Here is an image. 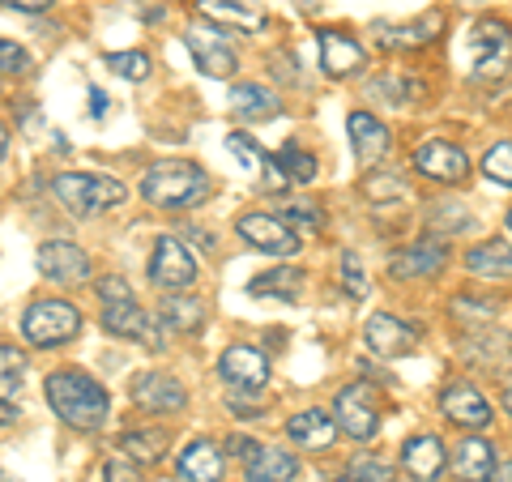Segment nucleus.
Here are the masks:
<instances>
[{
	"instance_id": "1",
	"label": "nucleus",
	"mask_w": 512,
	"mask_h": 482,
	"mask_svg": "<svg viewBox=\"0 0 512 482\" xmlns=\"http://www.w3.org/2000/svg\"><path fill=\"white\" fill-rule=\"evenodd\" d=\"M47 393V406L56 410V419L73 431H99L107 423V389L94 376L86 372H73V367H64V372H52L43 384Z\"/></svg>"
},
{
	"instance_id": "2",
	"label": "nucleus",
	"mask_w": 512,
	"mask_h": 482,
	"mask_svg": "<svg viewBox=\"0 0 512 482\" xmlns=\"http://www.w3.org/2000/svg\"><path fill=\"white\" fill-rule=\"evenodd\" d=\"M141 197L158 210H184L210 197V180L197 163H158L141 175Z\"/></svg>"
},
{
	"instance_id": "3",
	"label": "nucleus",
	"mask_w": 512,
	"mask_h": 482,
	"mask_svg": "<svg viewBox=\"0 0 512 482\" xmlns=\"http://www.w3.org/2000/svg\"><path fill=\"white\" fill-rule=\"evenodd\" d=\"M52 192L60 197V205L77 218H94L124 205V184L111 180V175H94V171H64L52 180Z\"/></svg>"
},
{
	"instance_id": "4",
	"label": "nucleus",
	"mask_w": 512,
	"mask_h": 482,
	"mask_svg": "<svg viewBox=\"0 0 512 482\" xmlns=\"http://www.w3.org/2000/svg\"><path fill=\"white\" fill-rule=\"evenodd\" d=\"M77 329H82V312L69 299H39L22 316V337L30 346H60L77 337Z\"/></svg>"
},
{
	"instance_id": "5",
	"label": "nucleus",
	"mask_w": 512,
	"mask_h": 482,
	"mask_svg": "<svg viewBox=\"0 0 512 482\" xmlns=\"http://www.w3.org/2000/svg\"><path fill=\"white\" fill-rule=\"evenodd\" d=\"M466 56H470V73L478 82H495L512 69V30L504 22H478L470 30V43H466Z\"/></svg>"
},
{
	"instance_id": "6",
	"label": "nucleus",
	"mask_w": 512,
	"mask_h": 482,
	"mask_svg": "<svg viewBox=\"0 0 512 482\" xmlns=\"http://www.w3.org/2000/svg\"><path fill=\"white\" fill-rule=\"evenodd\" d=\"M333 419L346 431L350 440H372L380 431V406H376V389L367 380H355L333 397Z\"/></svg>"
},
{
	"instance_id": "7",
	"label": "nucleus",
	"mask_w": 512,
	"mask_h": 482,
	"mask_svg": "<svg viewBox=\"0 0 512 482\" xmlns=\"http://www.w3.org/2000/svg\"><path fill=\"white\" fill-rule=\"evenodd\" d=\"M103 329H107V333H116V337H128V342L154 346V350H163V346H167V320H163V316H154L150 308H141V303H133V299L107 303Z\"/></svg>"
},
{
	"instance_id": "8",
	"label": "nucleus",
	"mask_w": 512,
	"mask_h": 482,
	"mask_svg": "<svg viewBox=\"0 0 512 482\" xmlns=\"http://www.w3.org/2000/svg\"><path fill=\"white\" fill-rule=\"evenodd\" d=\"M184 47L192 52V60H197V69L205 77H231L235 73V52H231V43H227V35H222L218 26L192 22L184 30Z\"/></svg>"
},
{
	"instance_id": "9",
	"label": "nucleus",
	"mask_w": 512,
	"mask_h": 482,
	"mask_svg": "<svg viewBox=\"0 0 512 482\" xmlns=\"http://www.w3.org/2000/svg\"><path fill=\"white\" fill-rule=\"evenodd\" d=\"M235 231L248 239L256 252H269V256H295L303 235L291 227L286 218H274V214H244L235 222Z\"/></svg>"
},
{
	"instance_id": "10",
	"label": "nucleus",
	"mask_w": 512,
	"mask_h": 482,
	"mask_svg": "<svg viewBox=\"0 0 512 482\" xmlns=\"http://www.w3.org/2000/svg\"><path fill=\"white\" fill-rule=\"evenodd\" d=\"M150 282L163 286V291H188V286L197 282V261H192V252H188L175 235H163V239L154 244Z\"/></svg>"
},
{
	"instance_id": "11",
	"label": "nucleus",
	"mask_w": 512,
	"mask_h": 482,
	"mask_svg": "<svg viewBox=\"0 0 512 482\" xmlns=\"http://www.w3.org/2000/svg\"><path fill=\"white\" fill-rule=\"evenodd\" d=\"M414 167H419L427 180H440V184H461L470 175V158L453 141H423L414 150Z\"/></svg>"
},
{
	"instance_id": "12",
	"label": "nucleus",
	"mask_w": 512,
	"mask_h": 482,
	"mask_svg": "<svg viewBox=\"0 0 512 482\" xmlns=\"http://www.w3.org/2000/svg\"><path fill=\"white\" fill-rule=\"evenodd\" d=\"M363 342L380 359H402V355H410V350L419 346V333H414L406 320H397L389 312H376L372 320H367V329H363Z\"/></svg>"
},
{
	"instance_id": "13",
	"label": "nucleus",
	"mask_w": 512,
	"mask_h": 482,
	"mask_svg": "<svg viewBox=\"0 0 512 482\" xmlns=\"http://www.w3.org/2000/svg\"><path fill=\"white\" fill-rule=\"evenodd\" d=\"M218 372H222V380H227L231 389L256 393L269 380V359L256 346H227L222 350V359H218Z\"/></svg>"
},
{
	"instance_id": "14",
	"label": "nucleus",
	"mask_w": 512,
	"mask_h": 482,
	"mask_svg": "<svg viewBox=\"0 0 512 482\" xmlns=\"http://www.w3.org/2000/svg\"><path fill=\"white\" fill-rule=\"evenodd\" d=\"M133 401L141 410H154V414H175V410H184V384L167 376V372H141L133 380Z\"/></svg>"
},
{
	"instance_id": "15",
	"label": "nucleus",
	"mask_w": 512,
	"mask_h": 482,
	"mask_svg": "<svg viewBox=\"0 0 512 482\" xmlns=\"http://www.w3.org/2000/svg\"><path fill=\"white\" fill-rule=\"evenodd\" d=\"M39 273L43 278H52V282H86V273H90V261H86V252L69 244V239H47V244L39 248Z\"/></svg>"
},
{
	"instance_id": "16",
	"label": "nucleus",
	"mask_w": 512,
	"mask_h": 482,
	"mask_svg": "<svg viewBox=\"0 0 512 482\" xmlns=\"http://www.w3.org/2000/svg\"><path fill=\"white\" fill-rule=\"evenodd\" d=\"M227 150H231V158H235V163L244 167V171L261 175V184H265L269 192H278V188L291 184V171H286L282 163H274V158H269L261 146H256L248 133H231V137H227Z\"/></svg>"
},
{
	"instance_id": "17",
	"label": "nucleus",
	"mask_w": 512,
	"mask_h": 482,
	"mask_svg": "<svg viewBox=\"0 0 512 482\" xmlns=\"http://www.w3.org/2000/svg\"><path fill=\"white\" fill-rule=\"evenodd\" d=\"M448 265V248L440 239H419V244H410L402 252L389 256V269L397 278H436V273Z\"/></svg>"
},
{
	"instance_id": "18",
	"label": "nucleus",
	"mask_w": 512,
	"mask_h": 482,
	"mask_svg": "<svg viewBox=\"0 0 512 482\" xmlns=\"http://www.w3.org/2000/svg\"><path fill=\"white\" fill-rule=\"evenodd\" d=\"M440 410H444L457 427H487V423H491V406H487V397L478 393L474 384H466V380L448 384V389L440 393Z\"/></svg>"
},
{
	"instance_id": "19",
	"label": "nucleus",
	"mask_w": 512,
	"mask_h": 482,
	"mask_svg": "<svg viewBox=\"0 0 512 482\" xmlns=\"http://www.w3.org/2000/svg\"><path fill=\"white\" fill-rule=\"evenodd\" d=\"M316 43H320V69H325L329 77H350V73H359L363 60H367V52L359 47V39L342 35V30H320Z\"/></svg>"
},
{
	"instance_id": "20",
	"label": "nucleus",
	"mask_w": 512,
	"mask_h": 482,
	"mask_svg": "<svg viewBox=\"0 0 512 482\" xmlns=\"http://www.w3.org/2000/svg\"><path fill=\"white\" fill-rule=\"evenodd\" d=\"M286 436H291L299 448H308V453H325L338 440V419H333L329 410H299L291 423H286Z\"/></svg>"
},
{
	"instance_id": "21",
	"label": "nucleus",
	"mask_w": 512,
	"mask_h": 482,
	"mask_svg": "<svg viewBox=\"0 0 512 482\" xmlns=\"http://www.w3.org/2000/svg\"><path fill=\"white\" fill-rule=\"evenodd\" d=\"M346 128H350V146H355L363 167H372L376 158L389 150V128H384L372 111H355V116L346 120Z\"/></svg>"
},
{
	"instance_id": "22",
	"label": "nucleus",
	"mask_w": 512,
	"mask_h": 482,
	"mask_svg": "<svg viewBox=\"0 0 512 482\" xmlns=\"http://www.w3.org/2000/svg\"><path fill=\"white\" fill-rule=\"evenodd\" d=\"M222 474H227V457H222L210 440H192L180 453L184 482H222Z\"/></svg>"
},
{
	"instance_id": "23",
	"label": "nucleus",
	"mask_w": 512,
	"mask_h": 482,
	"mask_svg": "<svg viewBox=\"0 0 512 482\" xmlns=\"http://www.w3.org/2000/svg\"><path fill=\"white\" fill-rule=\"evenodd\" d=\"M402 465H406V470L419 478V482L440 478V470L448 465L444 444H440L436 436H414V440H406V448H402Z\"/></svg>"
},
{
	"instance_id": "24",
	"label": "nucleus",
	"mask_w": 512,
	"mask_h": 482,
	"mask_svg": "<svg viewBox=\"0 0 512 482\" xmlns=\"http://www.w3.org/2000/svg\"><path fill=\"white\" fill-rule=\"evenodd\" d=\"M491 470H495V453H491L487 440L470 436L453 448V474L461 482H483V478H491Z\"/></svg>"
},
{
	"instance_id": "25",
	"label": "nucleus",
	"mask_w": 512,
	"mask_h": 482,
	"mask_svg": "<svg viewBox=\"0 0 512 482\" xmlns=\"http://www.w3.org/2000/svg\"><path fill=\"white\" fill-rule=\"evenodd\" d=\"M299 474V461L286 448H256V457H248V482H291Z\"/></svg>"
},
{
	"instance_id": "26",
	"label": "nucleus",
	"mask_w": 512,
	"mask_h": 482,
	"mask_svg": "<svg viewBox=\"0 0 512 482\" xmlns=\"http://www.w3.org/2000/svg\"><path fill=\"white\" fill-rule=\"evenodd\" d=\"M231 111L239 120H274L278 111H282V103H278V94L274 90H265V86H235L231 90Z\"/></svg>"
},
{
	"instance_id": "27",
	"label": "nucleus",
	"mask_w": 512,
	"mask_h": 482,
	"mask_svg": "<svg viewBox=\"0 0 512 482\" xmlns=\"http://www.w3.org/2000/svg\"><path fill=\"white\" fill-rule=\"evenodd\" d=\"M201 13L218 26H235V30H261L265 26V13L256 5H244V0H205Z\"/></svg>"
},
{
	"instance_id": "28",
	"label": "nucleus",
	"mask_w": 512,
	"mask_h": 482,
	"mask_svg": "<svg viewBox=\"0 0 512 482\" xmlns=\"http://www.w3.org/2000/svg\"><path fill=\"white\" fill-rule=\"evenodd\" d=\"M466 269L478 273V278H512V244H504V239L478 244L466 256Z\"/></svg>"
},
{
	"instance_id": "29",
	"label": "nucleus",
	"mask_w": 512,
	"mask_h": 482,
	"mask_svg": "<svg viewBox=\"0 0 512 482\" xmlns=\"http://www.w3.org/2000/svg\"><path fill=\"white\" fill-rule=\"evenodd\" d=\"M158 316H163L167 329H175V333H197L205 325V308L197 299L180 295V291H171L163 303H158Z\"/></svg>"
},
{
	"instance_id": "30",
	"label": "nucleus",
	"mask_w": 512,
	"mask_h": 482,
	"mask_svg": "<svg viewBox=\"0 0 512 482\" xmlns=\"http://www.w3.org/2000/svg\"><path fill=\"white\" fill-rule=\"evenodd\" d=\"M440 26H444V13H427V18L419 22H410V26H393V30H384L380 43L384 47H423L440 35Z\"/></svg>"
},
{
	"instance_id": "31",
	"label": "nucleus",
	"mask_w": 512,
	"mask_h": 482,
	"mask_svg": "<svg viewBox=\"0 0 512 482\" xmlns=\"http://www.w3.org/2000/svg\"><path fill=\"white\" fill-rule=\"evenodd\" d=\"M120 453L128 461H141V465H150V461H163L167 453V431H124L120 436Z\"/></svg>"
},
{
	"instance_id": "32",
	"label": "nucleus",
	"mask_w": 512,
	"mask_h": 482,
	"mask_svg": "<svg viewBox=\"0 0 512 482\" xmlns=\"http://www.w3.org/2000/svg\"><path fill=\"white\" fill-rule=\"evenodd\" d=\"M303 291V269H269L261 278L248 282V295L265 299V295H278V299H295Z\"/></svg>"
},
{
	"instance_id": "33",
	"label": "nucleus",
	"mask_w": 512,
	"mask_h": 482,
	"mask_svg": "<svg viewBox=\"0 0 512 482\" xmlns=\"http://www.w3.org/2000/svg\"><path fill=\"white\" fill-rule=\"evenodd\" d=\"M483 171H487L491 184L512 188V141H500V146H491L483 154Z\"/></svg>"
},
{
	"instance_id": "34",
	"label": "nucleus",
	"mask_w": 512,
	"mask_h": 482,
	"mask_svg": "<svg viewBox=\"0 0 512 482\" xmlns=\"http://www.w3.org/2000/svg\"><path fill=\"white\" fill-rule=\"evenodd\" d=\"M107 69L116 77H128V82H146L150 77V56L146 52H116V56H107Z\"/></svg>"
},
{
	"instance_id": "35",
	"label": "nucleus",
	"mask_w": 512,
	"mask_h": 482,
	"mask_svg": "<svg viewBox=\"0 0 512 482\" xmlns=\"http://www.w3.org/2000/svg\"><path fill=\"white\" fill-rule=\"evenodd\" d=\"M286 222H291L299 235H316L320 227H325V214L316 210V201H291L286 205Z\"/></svg>"
},
{
	"instance_id": "36",
	"label": "nucleus",
	"mask_w": 512,
	"mask_h": 482,
	"mask_svg": "<svg viewBox=\"0 0 512 482\" xmlns=\"http://www.w3.org/2000/svg\"><path fill=\"white\" fill-rule=\"evenodd\" d=\"M278 163L291 171V180H299V184H308V180H316V158L308 154V150H299V146H286L282 154H278Z\"/></svg>"
},
{
	"instance_id": "37",
	"label": "nucleus",
	"mask_w": 512,
	"mask_h": 482,
	"mask_svg": "<svg viewBox=\"0 0 512 482\" xmlns=\"http://www.w3.org/2000/svg\"><path fill=\"white\" fill-rule=\"evenodd\" d=\"M342 286H346L350 299H363V295H367V273H363V265H359L355 252L342 256Z\"/></svg>"
},
{
	"instance_id": "38",
	"label": "nucleus",
	"mask_w": 512,
	"mask_h": 482,
	"mask_svg": "<svg viewBox=\"0 0 512 482\" xmlns=\"http://www.w3.org/2000/svg\"><path fill=\"white\" fill-rule=\"evenodd\" d=\"M393 478V470H389V465H380L376 457H355V461H350V482H389Z\"/></svg>"
},
{
	"instance_id": "39",
	"label": "nucleus",
	"mask_w": 512,
	"mask_h": 482,
	"mask_svg": "<svg viewBox=\"0 0 512 482\" xmlns=\"http://www.w3.org/2000/svg\"><path fill=\"white\" fill-rule=\"evenodd\" d=\"M376 94H389L393 103H414L419 99V82H406V77H380L376 82Z\"/></svg>"
},
{
	"instance_id": "40",
	"label": "nucleus",
	"mask_w": 512,
	"mask_h": 482,
	"mask_svg": "<svg viewBox=\"0 0 512 482\" xmlns=\"http://www.w3.org/2000/svg\"><path fill=\"white\" fill-rule=\"evenodd\" d=\"M103 482H141V474H137V465L128 461V457H124V461L116 457V461L103 465Z\"/></svg>"
},
{
	"instance_id": "41",
	"label": "nucleus",
	"mask_w": 512,
	"mask_h": 482,
	"mask_svg": "<svg viewBox=\"0 0 512 482\" xmlns=\"http://www.w3.org/2000/svg\"><path fill=\"white\" fill-rule=\"evenodd\" d=\"M0 60H5V73L9 77H18V73H26V52L13 39H5L0 43Z\"/></svg>"
},
{
	"instance_id": "42",
	"label": "nucleus",
	"mask_w": 512,
	"mask_h": 482,
	"mask_svg": "<svg viewBox=\"0 0 512 482\" xmlns=\"http://www.w3.org/2000/svg\"><path fill=\"white\" fill-rule=\"evenodd\" d=\"M99 295H103L107 303H124V299H133V291H128V282L120 278V273H111V278H103V282H99Z\"/></svg>"
},
{
	"instance_id": "43",
	"label": "nucleus",
	"mask_w": 512,
	"mask_h": 482,
	"mask_svg": "<svg viewBox=\"0 0 512 482\" xmlns=\"http://www.w3.org/2000/svg\"><path fill=\"white\" fill-rule=\"evenodd\" d=\"M231 410L239 414V419H261V414H265L261 406H256V401H248V397H244V389H235V397H231Z\"/></svg>"
},
{
	"instance_id": "44",
	"label": "nucleus",
	"mask_w": 512,
	"mask_h": 482,
	"mask_svg": "<svg viewBox=\"0 0 512 482\" xmlns=\"http://www.w3.org/2000/svg\"><path fill=\"white\" fill-rule=\"evenodd\" d=\"M453 308H457V320H461V316H483V320L495 316V312H491V303H474V299H457Z\"/></svg>"
},
{
	"instance_id": "45",
	"label": "nucleus",
	"mask_w": 512,
	"mask_h": 482,
	"mask_svg": "<svg viewBox=\"0 0 512 482\" xmlns=\"http://www.w3.org/2000/svg\"><path fill=\"white\" fill-rule=\"evenodd\" d=\"M0 363H5V376H18V372H22V355H18V350H13L9 342L0 346Z\"/></svg>"
},
{
	"instance_id": "46",
	"label": "nucleus",
	"mask_w": 512,
	"mask_h": 482,
	"mask_svg": "<svg viewBox=\"0 0 512 482\" xmlns=\"http://www.w3.org/2000/svg\"><path fill=\"white\" fill-rule=\"evenodd\" d=\"M227 444H231L235 457H256V440H248V436H231Z\"/></svg>"
},
{
	"instance_id": "47",
	"label": "nucleus",
	"mask_w": 512,
	"mask_h": 482,
	"mask_svg": "<svg viewBox=\"0 0 512 482\" xmlns=\"http://www.w3.org/2000/svg\"><path fill=\"white\" fill-rule=\"evenodd\" d=\"M9 9H22V13H43L47 5H52V0H5Z\"/></svg>"
},
{
	"instance_id": "48",
	"label": "nucleus",
	"mask_w": 512,
	"mask_h": 482,
	"mask_svg": "<svg viewBox=\"0 0 512 482\" xmlns=\"http://www.w3.org/2000/svg\"><path fill=\"white\" fill-rule=\"evenodd\" d=\"M90 111L94 116H107V94L99 86H90Z\"/></svg>"
},
{
	"instance_id": "49",
	"label": "nucleus",
	"mask_w": 512,
	"mask_h": 482,
	"mask_svg": "<svg viewBox=\"0 0 512 482\" xmlns=\"http://www.w3.org/2000/svg\"><path fill=\"white\" fill-rule=\"evenodd\" d=\"M0 389H5V401H13L22 393V376H5V380H0Z\"/></svg>"
},
{
	"instance_id": "50",
	"label": "nucleus",
	"mask_w": 512,
	"mask_h": 482,
	"mask_svg": "<svg viewBox=\"0 0 512 482\" xmlns=\"http://www.w3.org/2000/svg\"><path fill=\"white\" fill-rule=\"evenodd\" d=\"M487 482H512V461H500V465H495Z\"/></svg>"
},
{
	"instance_id": "51",
	"label": "nucleus",
	"mask_w": 512,
	"mask_h": 482,
	"mask_svg": "<svg viewBox=\"0 0 512 482\" xmlns=\"http://www.w3.org/2000/svg\"><path fill=\"white\" fill-rule=\"evenodd\" d=\"M504 410H508V414H512V389H508V393H504Z\"/></svg>"
},
{
	"instance_id": "52",
	"label": "nucleus",
	"mask_w": 512,
	"mask_h": 482,
	"mask_svg": "<svg viewBox=\"0 0 512 482\" xmlns=\"http://www.w3.org/2000/svg\"><path fill=\"white\" fill-rule=\"evenodd\" d=\"M508 227H512V214H508Z\"/></svg>"
}]
</instances>
